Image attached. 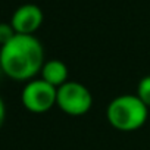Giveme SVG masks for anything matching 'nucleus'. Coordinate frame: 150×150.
Returning <instances> with one entry per match:
<instances>
[{"label":"nucleus","mask_w":150,"mask_h":150,"mask_svg":"<svg viewBox=\"0 0 150 150\" xmlns=\"http://www.w3.org/2000/svg\"><path fill=\"white\" fill-rule=\"evenodd\" d=\"M44 49L34 35L16 34L0 47V71L15 81H31L41 72Z\"/></svg>","instance_id":"obj_1"},{"label":"nucleus","mask_w":150,"mask_h":150,"mask_svg":"<svg viewBox=\"0 0 150 150\" xmlns=\"http://www.w3.org/2000/svg\"><path fill=\"white\" fill-rule=\"evenodd\" d=\"M149 116V108L135 94H121L110 100L106 118L112 128L122 132L140 129Z\"/></svg>","instance_id":"obj_2"},{"label":"nucleus","mask_w":150,"mask_h":150,"mask_svg":"<svg viewBox=\"0 0 150 150\" xmlns=\"http://www.w3.org/2000/svg\"><path fill=\"white\" fill-rule=\"evenodd\" d=\"M56 106L69 116H83L93 106L90 90L77 81H68L57 88Z\"/></svg>","instance_id":"obj_3"},{"label":"nucleus","mask_w":150,"mask_h":150,"mask_svg":"<svg viewBox=\"0 0 150 150\" xmlns=\"http://www.w3.org/2000/svg\"><path fill=\"white\" fill-rule=\"evenodd\" d=\"M57 88L47 84L44 80H31L28 81L21 93L22 106L33 113H44L49 112L53 106H56Z\"/></svg>","instance_id":"obj_4"},{"label":"nucleus","mask_w":150,"mask_h":150,"mask_svg":"<svg viewBox=\"0 0 150 150\" xmlns=\"http://www.w3.org/2000/svg\"><path fill=\"white\" fill-rule=\"evenodd\" d=\"M43 24V12L37 5L27 3L19 6L11 19V25L13 27L16 34L34 35V33Z\"/></svg>","instance_id":"obj_5"},{"label":"nucleus","mask_w":150,"mask_h":150,"mask_svg":"<svg viewBox=\"0 0 150 150\" xmlns=\"http://www.w3.org/2000/svg\"><path fill=\"white\" fill-rule=\"evenodd\" d=\"M41 80H44L47 84L53 86L54 88L62 87L65 83H68L69 80V71L68 66L57 59H50L47 62H44L43 68H41Z\"/></svg>","instance_id":"obj_6"},{"label":"nucleus","mask_w":150,"mask_h":150,"mask_svg":"<svg viewBox=\"0 0 150 150\" xmlns=\"http://www.w3.org/2000/svg\"><path fill=\"white\" fill-rule=\"evenodd\" d=\"M135 96L147 106L150 108V75L143 77L138 84H137V90H135Z\"/></svg>","instance_id":"obj_7"},{"label":"nucleus","mask_w":150,"mask_h":150,"mask_svg":"<svg viewBox=\"0 0 150 150\" xmlns=\"http://www.w3.org/2000/svg\"><path fill=\"white\" fill-rule=\"evenodd\" d=\"M15 35H16V33L11 24H6V22L0 24V47L5 46L6 43H9Z\"/></svg>","instance_id":"obj_8"},{"label":"nucleus","mask_w":150,"mask_h":150,"mask_svg":"<svg viewBox=\"0 0 150 150\" xmlns=\"http://www.w3.org/2000/svg\"><path fill=\"white\" fill-rule=\"evenodd\" d=\"M5 119H6V106H5V102H3V99L0 97V128L3 127V124H5Z\"/></svg>","instance_id":"obj_9"}]
</instances>
